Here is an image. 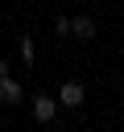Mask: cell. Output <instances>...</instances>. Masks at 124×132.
<instances>
[{
    "mask_svg": "<svg viewBox=\"0 0 124 132\" xmlns=\"http://www.w3.org/2000/svg\"><path fill=\"white\" fill-rule=\"evenodd\" d=\"M0 103H21V82L0 74Z\"/></svg>",
    "mask_w": 124,
    "mask_h": 132,
    "instance_id": "3",
    "label": "cell"
},
{
    "mask_svg": "<svg viewBox=\"0 0 124 132\" xmlns=\"http://www.w3.org/2000/svg\"><path fill=\"white\" fill-rule=\"evenodd\" d=\"M33 54H37V50H33V37L25 33V37H21V62H25V66H33Z\"/></svg>",
    "mask_w": 124,
    "mask_h": 132,
    "instance_id": "5",
    "label": "cell"
},
{
    "mask_svg": "<svg viewBox=\"0 0 124 132\" xmlns=\"http://www.w3.org/2000/svg\"><path fill=\"white\" fill-rule=\"evenodd\" d=\"M54 33H70V16H58L54 21Z\"/></svg>",
    "mask_w": 124,
    "mask_h": 132,
    "instance_id": "6",
    "label": "cell"
},
{
    "mask_svg": "<svg viewBox=\"0 0 124 132\" xmlns=\"http://www.w3.org/2000/svg\"><path fill=\"white\" fill-rule=\"evenodd\" d=\"M83 99H87V91H83V82H62V91H58V103L62 107H83Z\"/></svg>",
    "mask_w": 124,
    "mask_h": 132,
    "instance_id": "1",
    "label": "cell"
},
{
    "mask_svg": "<svg viewBox=\"0 0 124 132\" xmlns=\"http://www.w3.org/2000/svg\"><path fill=\"white\" fill-rule=\"evenodd\" d=\"M70 33L87 41V37H95V21L91 16H70Z\"/></svg>",
    "mask_w": 124,
    "mask_h": 132,
    "instance_id": "4",
    "label": "cell"
},
{
    "mask_svg": "<svg viewBox=\"0 0 124 132\" xmlns=\"http://www.w3.org/2000/svg\"><path fill=\"white\" fill-rule=\"evenodd\" d=\"M54 116H58V99L37 95V99H33V120H37V124H45V120H54Z\"/></svg>",
    "mask_w": 124,
    "mask_h": 132,
    "instance_id": "2",
    "label": "cell"
}]
</instances>
